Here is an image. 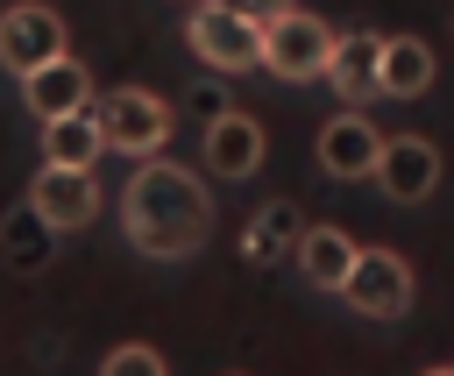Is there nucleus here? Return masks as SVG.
<instances>
[{"label":"nucleus","instance_id":"1","mask_svg":"<svg viewBox=\"0 0 454 376\" xmlns=\"http://www.w3.org/2000/svg\"><path fill=\"white\" fill-rule=\"evenodd\" d=\"M121 234L142 255H156V262L199 255L206 234H213V199H206L199 170L163 163V156H142L135 177H128V192H121Z\"/></svg>","mask_w":454,"mask_h":376},{"label":"nucleus","instance_id":"2","mask_svg":"<svg viewBox=\"0 0 454 376\" xmlns=\"http://www.w3.org/2000/svg\"><path fill=\"white\" fill-rule=\"evenodd\" d=\"M184 43H192V57H199L206 71L241 78V71L262 64V14H248V7H234V0H199V7L184 14Z\"/></svg>","mask_w":454,"mask_h":376},{"label":"nucleus","instance_id":"3","mask_svg":"<svg viewBox=\"0 0 454 376\" xmlns=\"http://www.w3.org/2000/svg\"><path fill=\"white\" fill-rule=\"evenodd\" d=\"M333 28L305 7H284V14H262V71L284 78V85H305V78H326L333 64Z\"/></svg>","mask_w":454,"mask_h":376},{"label":"nucleus","instance_id":"4","mask_svg":"<svg viewBox=\"0 0 454 376\" xmlns=\"http://www.w3.org/2000/svg\"><path fill=\"white\" fill-rule=\"evenodd\" d=\"M92 114H99V135H106V149H121V156H156L163 142H170V128H177V114H170V99L163 92H149V85H114L106 99L92 92Z\"/></svg>","mask_w":454,"mask_h":376},{"label":"nucleus","instance_id":"5","mask_svg":"<svg viewBox=\"0 0 454 376\" xmlns=\"http://www.w3.org/2000/svg\"><path fill=\"white\" fill-rule=\"evenodd\" d=\"M340 298L362 319H404L411 298H419V284H411V262L397 248H355V270L340 277Z\"/></svg>","mask_w":454,"mask_h":376},{"label":"nucleus","instance_id":"6","mask_svg":"<svg viewBox=\"0 0 454 376\" xmlns=\"http://www.w3.org/2000/svg\"><path fill=\"white\" fill-rule=\"evenodd\" d=\"M64 43H71V28H64V14L43 7V0H14V7L0 14V64H7L14 78H28V71L50 64V57H64Z\"/></svg>","mask_w":454,"mask_h":376},{"label":"nucleus","instance_id":"7","mask_svg":"<svg viewBox=\"0 0 454 376\" xmlns=\"http://www.w3.org/2000/svg\"><path fill=\"white\" fill-rule=\"evenodd\" d=\"M21 199H28L57 234H78V227L99 220V177H92V170H71V163H43Z\"/></svg>","mask_w":454,"mask_h":376},{"label":"nucleus","instance_id":"8","mask_svg":"<svg viewBox=\"0 0 454 376\" xmlns=\"http://www.w3.org/2000/svg\"><path fill=\"white\" fill-rule=\"evenodd\" d=\"M262 149H270L262 121H255V114H227V106L206 121V142H199L206 170H213V177H227V184L255 177V170H262Z\"/></svg>","mask_w":454,"mask_h":376},{"label":"nucleus","instance_id":"9","mask_svg":"<svg viewBox=\"0 0 454 376\" xmlns=\"http://www.w3.org/2000/svg\"><path fill=\"white\" fill-rule=\"evenodd\" d=\"M376 184H383V199H397V206H419V199H433V184H440V149L426 142V135H383V156H376Z\"/></svg>","mask_w":454,"mask_h":376},{"label":"nucleus","instance_id":"10","mask_svg":"<svg viewBox=\"0 0 454 376\" xmlns=\"http://www.w3.org/2000/svg\"><path fill=\"white\" fill-rule=\"evenodd\" d=\"M376 156H383V135L369 128V114H333L319 128V170L326 177L362 184V177H376Z\"/></svg>","mask_w":454,"mask_h":376},{"label":"nucleus","instance_id":"11","mask_svg":"<svg viewBox=\"0 0 454 376\" xmlns=\"http://www.w3.org/2000/svg\"><path fill=\"white\" fill-rule=\"evenodd\" d=\"M21 99H28V114H35V121L78 114V106H92V71L64 50V57H50V64H35V71L21 78Z\"/></svg>","mask_w":454,"mask_h":376},{"label":"nucleus","instance_id":"12","mask_svg":"<svg viewBox=\"0 0 454 376\" xmlns=\"http://www.w3.org/2000/svg\"><path fill=\"white\" fill-rule=\"evenodd\" d=\"M433 78H440V57L426 35H383V50H376V92L383 99H419V92H433Z\"/></svg>","mask_w":454,"mask_h":376},{"label":"nucleus","instance_id":"13","mask_svg":"<svg viewBox=\"0 0 454 376\" xmlns=\"http://www.w3.org/2000/svg\"><path fill=\"white\" fill-rule=\"evenodd\" d=\"M291 262L305 270V284H312V291H340V277L355 270V241H348L333 220H312V227H298Z\"/></svg>","mask_w":454,"mask_h":376},{"label":"nucleus","instance_id":"14","mask_svg":"<svg viewBox=\"0 0 454 376\" xmlns=\"http://www.w3.org/2000/svg\"><path fill=\"white\" fill-rule=\"evenodd\" d=\"M50 255H57V227L21 199V206H7L0 213V262L7 270H50Z\"/></svg>","mask_w":454,"mask_h":376},{"label":"nucleus","instance_id":"15","mask_svg":"<svg viewBox=\"0 0 454 376\" xmlns=\"http://www.w3.org/2000/svg\"><path fill=\"white\" fill-rule=\"evenodd\" d=\"M99 156H106V135H99V114H92V106L43 121V163H71V170H92Z\"/></svg>","mask_w":454,"mask_h":376},{"label":"nucleus","instance_id":"16","mask_svg":"<svg viewBox=\"0 0 454 376\" xmlns=\"http://www.w3.org/2000/svg\"><path fill=\"white\" fill-rule=\"evenodd\" d=\"M376 50H383L376 28L340 35V43H333V64H326V85H333L340 99H383V92H376Z\"/></svg>","mask_w":454,"mask_h":376},{"label":"nucleus","instance_id":"17","mask_svg":"<svg viewBox=\"0 0 454 376\" xmlns=\"http://www.w3.org/2000/svg\"><path fill=\"white\" fill-rule=\"evenodd\" d=\"M298 206H284V199H270V206H255L248 213V227H241V255L248 262H277L284 248H298Z\"/></svg>","mask_w":454,"mask_h":376},{"label":"nucleus","instance_id":"18","mask_svg":"<svg viewBox=\"0 0 454 376\" xmlns=\"http://www.w3.org/2000/svg\"><path fill=\"white\" fill-rule=\"evenodd\" d=\"M99 376H170V369H163V355L149 341H121V348L99 355Z\"/></svg>","mask_w":454,"mask_h":376},{"label":"nucleus","instance_id":"19","mask_svg":"<svg viewBox=\"0 0 454 376\" xmlns=\"http://www.w3.org/2000/svg\"><path fill=\"white\" fill-rule=\"evenodd\" d=\"M234 7H248V14H284V7H298V0H234Z\"/></svg>","mask_w":454,"mask_h":376},{"label":"nucleus","instance_id":"20","mask_svg":"<svg viewBox=\"0 0 454 376\" xmlns=\"http://www.w3.org/2000/svg\"><path fill=\"white\" fill-rule=\"evenodd\" d=\"M419 376H454V362H433V369H419Z\"/></svg>","mask_w":454,"mask_h":376}]
</instances>
